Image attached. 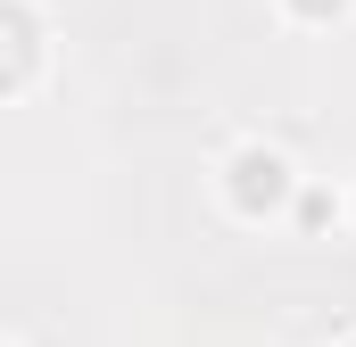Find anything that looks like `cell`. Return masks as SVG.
Masks as SVG:
<instances>
[{
    "label": "cell",
    "mask_w": 356,
    "mask_h": 347,
    "mask_svg": "<svg viewBox=\"0 0 356 347\" xmlns=\"http://www.w3.org/2000/svg\"><path fill=\"white\" fill-rule=\"evenodd\" d=\"M298 190H307L298 158H290L282 141H266V133H249V141H232V149L216 158V198H224V215H232V223H249V232L290 223Z\"/></svg>",
    "instance_id": "obj_1"
},
{
    "label": "cell",
    "mask_w": 356,
    "mask_h": 347,
    "mask_svg": "<svg viewBox=\"0 0 356 347\" xmlns=\"http://www.w3.org/2000/svg\"><path fill=\"white\" fill-rule=\"evenodd\" d=\"M50 8L42 0H0V99L25 108L33 91L50 83Z\"/></svg>",
    "instance_id": "obj_2"
},
{
    "label": "cell",
    "mask_w": 356,
    "mask_h": 347,
    "mask_svg": "<svg viewBox=\"0 0 356 347\" xmlns=\"http://www.w3.org/2000/svg\"><path fill=\"white\" fill-rule=\"evenodd\" d=\"M348 223V190H332L323 174H307V190H298V207H290V232L298 240H332Z\"/></svg>",
    "instance_id": "obj_3"
},
{
    "label": "cell",
    "mask_w": 356,
    "mask_h": 347,
    "mask_svg": "<svg viewBox=\"0 0 356 347\" xmlns=\"http://www.w3.org/2000/svg\"><path fill=\"white\" fill-rule=\"evenodd\" d=\"M282 8V25H298V33H332V25H348L356 0H273Z\"/></svg>",
    "instance_id": "obj_4"
},
{
    "label": "cell",
    "mask_w": 356,
    "mask_h": 347,
    "mask_svg": "<svg viewBox=\"0 0 356 347\" xmlns=\"http://www.w3.org/2000/svg\"><path fill=\"white\" fill-rule=\"evenodd\" d=\"M340 190H348V232H356V174H348V182H340Z\"/></svg>",
    "instance_id": "obj_5"
},
{
    "label": "cell",
    "mask_w": 356,
    "mask_h": 347,
    "mask_svg": "<svg viewBox=\"0 0 356 347\" xmlns=\"http://www.w3.org/2000/svg\"><path fill=\"white\" fill-rule=\"evenodd\" d=\"M332 347H356V331H340V339H332Z\"/></svg>",
    "instance_id": "obj_6"
},
{
    "label": "cell",
    "mask_w": 356,
    "mask_h": 347,
    "mask_svg": "<svg viewBox=\"0 0 356 347\" xmlns=\"http://www.w3.org/2000/svg\"><path fill=\"white\" fill-rule=\"evenodd\" d=\"M0 347H25V339H0Z\"/></svg>",
    "instance_id": "obj_7"
}]
</instances>
